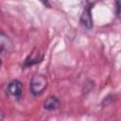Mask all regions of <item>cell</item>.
Segmentation results:
<instances>
[{"mask_svg":"<svg viewBox=\"0 0 121 121\" xmlns=\"http://www.w3.org/2000/svg\"><path fill=\"white\" fill-rule=\"evenodd\" d=\"M46 86H47V79L44 76L41 74L34 75L30 79V83H29L30 93L35 96H38L41 94H43Z\"/></svg>","mask_w":121,"mask_h":121,"instance_id":"cell-1","label":"cell"},{"mask_svg":"<svg viewBox=\"0 0 121 121\" xmlns=\"http://www.w3.org/2000/svg\"><path fill=\"white\" fill-rule=\"evenodd\" d=\"M93 6H94V2L91 3V1H89L85 6L80 16V23L87 29H91L93 27V19H92V13H91Z\"/></svg>","mask_w":121,"mask_h":121,"instance_id":"cell-2","label":"cell"},{"mask_svg":"<svg viewBox=\"0 0 121 121\" xmlns=\"http://www.w3.org/2000/svg\"><path fill=\"white\" fill-rule=\"evenodd\" d=\"M7 91L10 95H12L16 98H20L22 95L23 85H22L21 81H19L18 79H13L8 84Z\"/></svg>","mask_w":121,"mask_h":121,"instance_id":"cell-3","label":"cell"},{"mask_svg":"<svg viewBox=\"0 0 121 121\" xmlns=\"http://www.w3.org/2000/svg\"><path fill=\"white\" fill-rule=\"evenodd\" d=\"M60 102L58 99V97L55 95L48 96L43 102V108L46 111H55L60 107Z\"/></svg>","mask_w":121,"mask_h":121,"instance_id":"cell-4","label":"cell"},{"mask_svg":"<svg viewBox=\"0 0 121 121\" xmlns=\"http://www.w3.org/2000/svg\"><path fill=\"white\" fill-rule=\"evenodd\" d=\"M10 46H11V43L9 40V37L6 36L4 32H1V35H0V47H1V52L4 53L5 51H9Z\"/></svg>","mask_w":121,"mask_h":121,"instance_id":"cell-5","label":"cell"},{"mask_svg":"<svg viewBox=\"0 0 121 121\" xmlns=\"http://www.w3.org/2000/svg\"><path fill=\"white\" fill-rule=\"evenodd\" d=\"M43 59V56H39V55H37V56L34 57L33 55H30V56L25 60L24 66H31V65H33V64H36V63L42 61Z\"/></svg>","mask_w":121,"mask_h":121,"instance_id":"cell-6","label":"cell"},{"mask_svg":"<svg viewBox=\"0 0 121 121\" xmlns=\"http://www.w3.org/2000/svg\"><path fill=\"white\" fill-rule=\"evenodd\" d=\"M115 13L116 16L121 19V0H115Z\"/></svg>","mask_w":121,"mask_h":121,"instance_id":"cell-7","label":"cell"},{"mask_svg":"<svg viewBox=\"0 0 121 121\" xmlns=\"http://www.w3.org/2000/svg\"><path fill=\"white\" fill-rule=\"evenodd\" d=\"M43 5H44L45 7H47V8H50L51 6H50V4H49V2H48V0H39Z\"/></svg>","mask_w":121,"mask_h":121,"instance_id":"cell-8","label":"cell"}]
</instances>
